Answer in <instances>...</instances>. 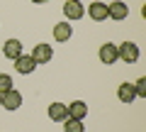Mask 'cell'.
<instances>
[{
	"instance_id": "obj_1",
	"label": "cell",
	"mask_w": 146,
	"mask_h": 132,
	"mask_svg": "<svg viewBox=\"0 0 146 132\" xmlns=\"http://www.w3.org/2000/svg\"><path fill=\"white\" fill-rule=\"evenodd\" d=\"M117 56H119L124 64H136L139 56H141V52H139V47H136L134 42H124V44L117 47Z\"/></svg>"
},
{
	"instance_id": "obj_2",
	"label": "cell",
	"mask_w": 146,
	"mask_h": 132,
	"mask_svg": "<svg viewBox=\"0 0 146 132\" xmlns=\"http://www.w3.org/2000/svg\"><path fill=\"white\" fill-rule=\"evenodd\" d=\"M107 17L115 22H122L129 17V7H127V3H122V0H115V3H110L107 5Z\"/></svg>"
},
{
	"instance_id": "obj_3",
	"label": "cell",
	"mask_w": 146,
	"mask_h": 132,
	"mask_svg": "<svg viewBox=\"0 0 146 132\" xmlns=\"http://www.w3.org/2000/svg\"><path fill=\"white\" fill-rule=\"evenodd\" d=\"M63 15H66V22H73V20H80L85 15V7L76 0H66V5H63Z\"/></svg>"
},
{
	"instance_id": "obj_4",
	"label": "cell",
	"mask_w": 146,
	"mask_h": 132,
	"mask_svg": "<svg viewBox=\"0 0 146 132\" xmlns=\"http://www.w3.org/2000/svg\"><path fill=\"white\" fill-rule=\"evenodd\" d=\"M36 66H39V64L32 59V54H29V56H27V54H22V56L15 59V69L20 71V74H25V76H27V74H34Z\"/></svg>"
},
{
	"instance_id": "obj_5",
	"label": "cell",
	"mask_w": 146,
	"mask_h": 132,
	"mask_svg": "<svg viewBox=\"0 0 146 132\" xmlns=\"http://www.w3.org/2000/svg\"><path fill=\"white\" fill-rule=\"evenodd\" d=\"M98 56H100V61H102V64L112 66V64L119 59V56H117V44H112V42L102 44V47H100V52H98Z\"/></svg>"
},
{
	"instance_id": "obj_6",
	"label": "cell",
	"mask_w": 146,
	"mask_h": 132,
	"mask_svg": "<svg viewBox=\"0 0 146 132\" xmlns=\"http://www.w3.org/2000/svg\"><path fill=\"white\" fill-rule=\"evenodd\" d=\"M22 105V93L20 90H7V93H3V108L5 110H17V108Z\"/></svg>"
},
{
	"instance_id": "obj_7",
	"label": "cell",
	"mask_w": 146,
	"mask_h": 132,
	"mask_svg": "<svg viewBox=\"0 0 146 132\" xmlns=\"http://www.w3.org/2000/svg\"><path fill=\"white\" fill-rule=\"evenodd\" d=\"M54 56V49L49 47V44H36L34 52H32V59H34L36 64H49Z\"/></svg>"
},
{
	"instance_id": "obj_8",
	"label": "cell",
	"mask_w": 146,
	"mask_h": 132,
	"mask_svg": "<svg viewBox=\"0 0 146 132\" xmlns=\"http://www.w3.org/2000/svg\"><path fill=\"white\" fill-rule=\"evenodd\" d=\"M71 37H73L71 22H58V25H54V39L56 42H68Z\"/></svg>"
},
{
	"instance_id": "obj_9",
	"label": "cell",
	"mask_w": 146,
	"mask_h": 132,
	"mask_svg": "<svg viewBox=\"0 0 146 132\" xmlns=\"http://www.w3.org/2000/svg\"><path fill=\"white\" fill-rule=\"evenodd\" d=\"M66 108H68V117H73V120H85L88 117V105L83 101H73Z\"/></svg>"
},
{
	"instance_id": "obj_10",
	"label": "cell",
	"mask_w": 146,
	"mask_h": 132,
	"mask_svg": "<svg viewBox=\"0 0 146 132\" xmlns=\"http://www.w3.org/2000/svg\"><path fill=\"white\" fill-rule=\"evenodd\" d=\"M3 54L15 61L17 56H22V42H20V39H7V42L3 44Z\"/></svg>"
},
{
	"instance_id": "obj_11",
	"label": "cell",
	"mask_w": 146,
	"mask_h": 132,
	"mask_svg": "<svg viewBox=\"0 0 146 132\" xmlns=\"http://www.w3.org/2000/svg\"><path fill=\"white\" fill-rule=\"evenodd\" d=\"M49 117H51L54 122H63L68 117V108H66V103H51L49 105Z\"/></svg>"
},
{
	"instance_id": "obj_12",
	"label": "cell",
	"mask_w": 146,
	"mask_h": 132,
	"mask_svg": "<svg viewBox=\"0 0 146 132\" xmlns=\"http://www.w3.org/2000/svg\"><path fill=\"white\" fill-rule=\"evenodd\" d=\"M88 15H90V20H95V22L107 20V5H105V3H90L88 5Z\"/></svg>"
},
{
	"instance_id": "obj_13",
	"label": "cell",
	"mask_w": 146,
	"mask_h": 132,
	"mask_svg": "<svg viewBox=\"0 0 146 132\" xmlns=\"http://www.w3.org/2000/svg\"><path fill=\"white\" fill-rule=\"evenodd\" d=\"M117 98H119L122 103H131L136 98V93H134V83H122L119 88H117Z\"/></svg>"
},
{
	"instance_id": "obj_14",
	"label": "cell",
	"mask_w": 146,
	"mask_h": 132,
	"mask_svg": "<svg viewBox=\"0 0 146 132\" xmlns=\"http://www.w3.org/2000/svg\"><path fill=\"white\" fill-rule=\"evenodd\" d=\"M63 132H85V125H83V120L66 117V120H63Z\"/></svg>"
},
{
	"instance_id": "obj_15",
	"label": "cell",
	"mask_w": 146,
	"mask_h": 132,
	"mask_svg": "<svg viewBox=\"0 0 146 132\" xmlns=\"http://www.w3.org/2000/svg\"><path fill=\"white\" fill-rule=\"evenodd\" d=\"M12 78L7 74H0V93H7V90H12Z\"/></svg>"
},
{
	"instance_id": "obj_16",
	"label": "cell",
	"mask_w": 146,
	"mask_h": 132,
	"mask_svg": "<svg viewBox=\"0 0 146 132\" xmlns=\"http://www.w3.org/2000/svg\"><path fill=\"white\" fill-rule=\"evenodd\" d=\"M134 93H136V98H146V78L144 76L134 83Z\"/></svg>"
},
{
	"instance_id": "obj_17",
	"label": "cell",
	"mask_w": 146,
	"mask_h": 132,
	"mask_svg": "<svg viewBox=\"0 0 146 132\" xmlns=\"http://www.w3.org/2000/svg\"><path fill=\"white\" fill-rule=\"evenodd\" d=\"M32 3H36V5H42V3H49V0H32Z\"/></svg>"
},
{
	"instance_id": "obj_18",
	"label": "cell",
	"mask_w": 146,
	"mask_h": 132,
	"mask_svg": "<svg viewBox=\"0 0 146 132\" xmlns=\"http://www.w3.org/2000/svg\"><path fill=\"white\" fill-rule=\"evenodd\" d=\"M0 108H3V93H0Z\"/></svg>"
},
{
	"instance_id": "obj_19",
	"label": "cell",
	"mask_w": 146,
	"mask_h": 132,
	"mask_svg": "<svg viewBox=\"0 0 146 132\" xmlns=\"http://www.w3.org/2000/svg\"><path fill=\"white\" fill-rule=\"evenodd\" d=\"M76 3H80V0H76Z\"/></svg>"
}]
</instances>
